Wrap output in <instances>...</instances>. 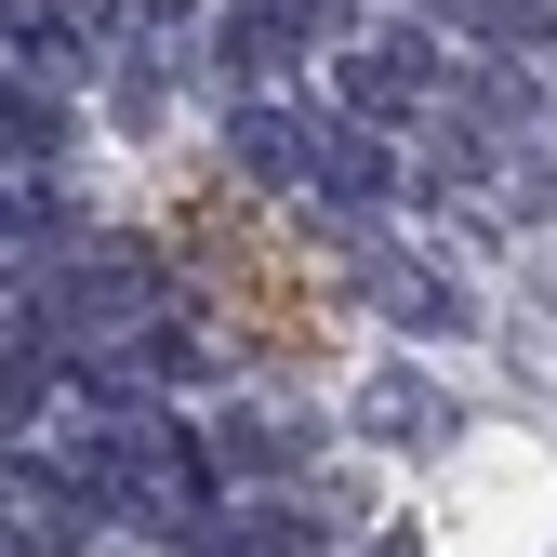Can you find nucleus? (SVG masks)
Segmentation results:
<instances>
[{
    "label": "nucleus",
    "mask_w": 557,
    "mask_h": 557,
    "mask_svg": "<svg viewBox=\"0 0 557 557\" xmlns=\"http://www.w3.org/2000/svg\"><path fill=\"white\" fill-rule=\"evenodd\" d=\"M372 306H385V319H411V332H438V319H465V306L438 293L425 265H372Z\"/></svg>",
    "instance_id": "obj_8"
},
{
    "label": "nucleus",
    "mask_w": 557,
    "mask_h": 557,
    "mask_svg": "<svg viewBox=\"0 0 557 557\" xmlns=\"http://www.w3.org/2000/svg\"><path fill=\"white\" fill-rule=\"evenodd\" d=\"M385 186H398V173H385L372 133H319V199H332V213H372Z\"/></svg>",
    "instance_id": "obj_5"
},
{
    "label": "nucleus",
    "mask_w": 557,
    "mask_h": 557,
    "mask_svg": "<svg viewBox=\"0 0 557 557\" xmlns=\"http://www.w3.org/2000/svg\"><path fill=\"white\" fill-rule=\"evenodd\" d=\"M425 66H438L425 40H359L332 81H345V107H359V120H411V107H425Z\"/></svg>",
    "instance_id": "obj_1"
},
{
    "label": "nucleus",
    "mask_w": 557,
    "mask_h": 557,
    "mask_svg": "<svg viewBox=\"0 0 557 557\" xmlns=\"http://www.w3.org/2000/svg\"><path fill=\"white\" fill-rule=\"evenodd\" d=\"M359 411H372L385 438H425V398H411V372H372V398H359Z\"/></svg>",
    "instance_id": "obj_11"
},
{
    "label": "nucleus",
    "mask_w": 557,
    "mask_h": 557,
    "mask_svg": "<svg viewBox=\"0 0 557 557\" xmlns=\"http://www.w3.org/2000/svg\"><path fill=\"white\" fill-rule=\"evenodd\" d=\"M239 27H265L278 53H306V40H332V0H239Z\"/></svg>",
    "instance_id": "obj_9"
},
{
    "label": "nucleus",
    "mask_w": 557,
    "mask_h": 557,
    "mask_svg": "<svg viewBox=\"0 0 557 557\" xmlns=\"http://www.w3.org/2000/svg\"><path fill=\"white\" fill-rule=\"evenodd\" d=\"M0 40H14V81H81V27L53 14V0H14V14H0Z\"/></svg>",
    "instance_id": "obj_3"
},
{
    "label": "nucleus",
    "mask_w": 557,
    "mask_h": 557,
    "mask_svg": "<svg viewBox=\"0 0 557 557\" xmlns=\"http://www.w3.org/2000/svg\"><path fill=\"white\" fill-rule=\"evenodd\" d=\"M53 319H66V332H147L160 293H147V265H81V278L53 293Z\"/></svg>",
    "instance_id": "obj_2"
},
{
    "label": "nucleus",
    "mask_w": 557,
    "mask_h": 557,
    "mask_svg": "<svg viewBox=\"0 0 557 557\" xmlns=\"http://www.w3.org/2000/svg\"><path fill=\"white\" fill-rule=\"evenodd\" d=\"M306 451H319L306 411H226V465L239 478H278V465H306Z\"/></svg>",
    "instance_id": "obj_4"
},
{
    "label": "nucleus",
    "mask_w": 557,
    "mask_h": 557,
    "mask_svg": "<svg viewBox=\"0 0 557 557\" xmlns=\"http://www.w3.org/2000/svg\"><path fill=\"white\" fill-rule=\"evenodd\" d=\"M0 147H14V173H53V160H66V120L40 107V81H14V107H0Z\"/></svg>",
    "instance_id": "obj_7"
},
{
    "label": "nucleus",
    "mask_w": 557,
    "mask_h": 557,
    "mask_svg": "<svg viewBox=\"0 0 557 557\" xmlns=\"http://www.w3.org/2000/svg\"><path fill=\"white\" fill-rule=\"evenodd\" d=\"M239 160H252V173L319 186V133H306V120H278V107H239Z\"/></svg>",
    "instance_id": "obj_6"
},
{
    "label": "nucleus",
    "mask_w": 557,
    "mask_h": 557,
    "mask_svg": "<svg viewBox=\"0 0 557 557\" xmlns=\"http://www.w3.org/2000/svg\"><path fill=\"white\" fill-rule=\"evenodd\" d=\"M451 14H465L478 40H518V53H531V40L557 27V14H544V0H451Z\"/></svg>",
    "instance_id": "obj_10"
}]
</instances>
